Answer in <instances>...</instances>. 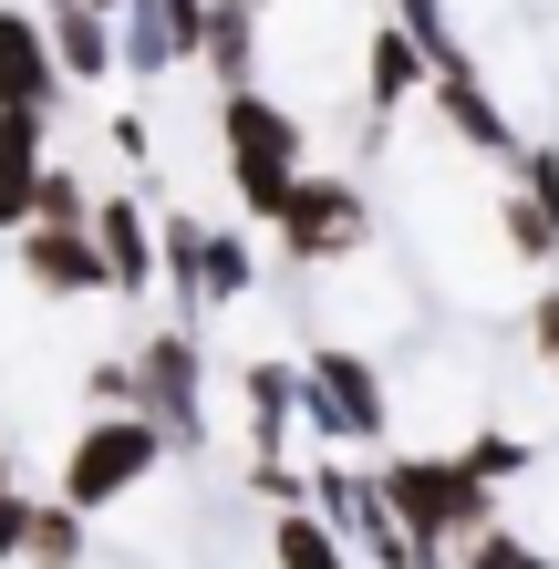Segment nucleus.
Here are the masks:
<instances>
[{
    "mask_svg": "<svg viewBox=\"0 0 559 569\" xmlns=\"http://www.w3.org/2000/svg\"><path fill=\"white\" fill-rule=\"evenodd\" d=\"M42 21H52V52H62V73H73V93L124 83V31H114V11L73 0V11H42Z\"/></svg>",
    "mask_w": 559,
    "mask_h": 569,
    "instance_id": "2eb2a0df",
    "label": "nucleus"
},
{
    "mask_svg": "<svg viewBox=\"0 0 559 569\" xmlns=\"http://www.w3.org/2000/svg\"><path fill=\"white\" fill-rule=\"evenodd\" d=\"M415 321V280L393 270L383 249H352L332 270H311V342H393Z\"/></svg>",
    "mask_w": 559,
    "mask_h": 569,
    "instance_id": "0eeeda50",
    "label": "nucleus"
},
{
    "mask_svg": "<svg viewBox=\"0 0 559 569\" xmlns=\"http://www.w3.org/2000/svg\"><path fill=\"white\" fill-rule=\"evenodd\" d=\"M31 218H42V228H93V187L52 156V177H42V197H31Z\"/></svg>",
    "mask_w": 559,
    "mask_h": 569,
    "instance_id": "6ab92c4d",
    "label": "nucleus"
},
{
    "mask_svg": "<svg viewBox=\"0 0 559 569\" xmlns=\"http://www.w3.org/2000/svg\"><path fill=\"white\" fill-rule=\"evenodd\" d=\"M136 415L167 425V446H177V456L208 446V342H197L187 321L136 331Z\"/></svg>",
    "mask_w": 559,
    "mask_h": 569,
    "instance_id": "6e6552de",
    "label": "nucleus"
},
{
    "mask_svg": "<svg viewBox=\"0 0 559 569\" xmlns=\"http://www.w3.org/2000/svg\"><path fill=\"white\" fill-rule=\"evenodd\" d=\"M31 508H42V497H21V477H11V446H0V569H11V559L31 549Z\"/></svg>",
    "mask_w": 559,
    "mask_h": 569,
    "instance_id": "aec40b11",
    "label": "nucleus"
},
{
    "mask_svg": "<svg viewBox=\"0 0 559 569\" xmlns=\"http://www.w3.org/2000/svg\"><path fill=\"white\" fill-rule=\"evenodd\" d=\"M259 239H270L280 270L311 280V270H332V259L373 249V187L352 177V166H342V177H301V187H290V208L259 228Z\"/></svg>",
    "mask_w": 559,
    "mask_h": 569,
    "instance_id": "423d86ee",
    "label": "nucleus"
},
{
    "mask_svg": "<svg viewBox=\"0 0 559 569\" xmlns=\"http://www.w3.org/2000/svg\"><path fill=\"white\" fill-rule=\"evenodd\" d=\"M270 569H352V549L321 508H280L270 518Z\"/></svg>",
    "mask_w": 559,
    "mask_h": 569,
    "instance_id": "f3484780",
    "label": "nucleus"
},
{
    "mask_svg": "<svg viewBox=\"0 0 559 569\" xmlns=\"http://www.w3.org/2000/svg\"><path fill=\"white\" fill-rule=\"evenodd\" d=\"M425 114H436V136H456L477 166H518L529 156V136H518V114H508V93L487 83V62H436V93H425Z\"/></svg>",
    "mask_w": 559,
    "mask_h": 569,
    "instance_id": "9d476101",
    "label": "nucleus"
},
{
    "mask_svg": "<svg viewBox=\"0 0 559 569\" xmlns=\"http://www.w3.org/2000/svg\"><path fill=\"white\" fill-rule=\"evenodd\" d=\"M373 487H383V508H393V528L415 539L425 569H436L446 549H467L477 528H498V487H487L456 446H446V456H393Z\"/></svg>",
    "mask_w": 559,
    "mask_h": 569,
    "instance_id": "f03ea898",
    "label": "nucleus"
},
{
    "mask_svg": "<svg viewBox=\"0 0 559 569\" xmlns=\"http://www.w3.org/2000/svg\"><path fill=\"white\" fill-rule=\"evenodd\" d=\"M156 228H167V290L187 300V311H239V300H259V228L249 218L167 208Z\"/></svg>",
    "mask_w": 559,
    "mask_h": 569,
    "instance_id": "39448f33",
    "label": "nucleus"
},
{
    "mask_svg": "<svg viewBox=\"0 0 559 569\" xmlns=\"http://www.w3.org/2000/svg\"><path fill=\"white\" fill-rule=\"evenodd\" d=\"M52 124L62 114H0V239L31 228V197L52 177Z\"/></svg>",
    "mask_w": 559,
    "mask_h": 569,
    "instance_id": "4468645a",
    "label": "nucleus"
},
{
    "mask_svg": "<svg viewBox=\"0 0 559 569\" xmlns=\"http://www.w3.org/2000/svg\"><path fill=\"white\" fill-rule=\"evenodd\" d=\"M93 249H104V270H114V300H146L167 280V228L146 218V187L93 197Z\"/></svg>",
    "mask_w": 559,
    "mask_h": 569,
    "instance_id": "ddd939ff",
    "label": "nucleus"
},
{
    "mask_svg": "<svg viewBox=\"0 0 559 569\" xmlns=\"http://www.w3.org/2000/svg\"><path fill=\"white\" fill-rule=\"evenodd\" d=\"M73 104V73L52 52V21L0 0V114H62Z\"/></svg>",
    "mask_w": 559,
    "mask_h": 569,
    "instance_id": "f8f14e48",
    "label": "nucleus"
},
{
    "mask_svg": "<svg viewBox=\"0 0 559 569\" xmlns=\"http://www.w3.org/2000/svg\"><path fill=\"white\" fill-rule=\"evenodd\" d=\"M529 352H539L549 373H559V280H549V290L529 300Z\"/></svg>",
    "mask_w": 559,
    "mask_h": 569,
    "instance_id": "412c9836",
    "label": "nucleus"
},
{
    "mask_svg": "<svg viewBox=\"0 0 559 569\" xmlns=\"http://www.w3.org/2000/svg\"><path fill=\"white\" fill-rule=\"evenodd\" d=\"M301 435L311 446H383L393 435V373L363 342H311L301 352Z\"/></svg>",
    "mask_w": 559,
    "mask_h": 569,
    "instance_id": "7ed1b4c3",
    "label": "nucleus"
},
{
    "mask_svg": "<svg viewBox=\"0 0 559 569\" xmlns=\"http://www.w3.org/2000/svg\"><path fill=\"white\" fill-rule=\"evenodd\" d=\"M301 177H311V114L290 93H270V83L218 93V187H228V208L249 228H270Z\"/></svg>",
    "mask_w": 559,
    "mask_h": 569,
    "instance_id": "f257e3e1",
    "label": "nucleus"
},
{
    "mask_svg": "<svg viewBox=\"0 0 559 569\" xmlns=\"http://www.w3.org/2000/svg\"><path fill=\"white\" fill-rule=\"evenodd\" d=\"M167 425L156 415H93L73 425V446H62V508H83V518H104L124 508L136 487H156V466H167Z\"/></svg>",
    "mask_w": 559,
    "mask_h": 569,
    "instance_id": "20e7f679",
    "label": "nucleus"
},
{
    "mask_svg": "<svg viewBox=\"0 0 559 569\" xmlns=\"http://www.w3.org/2000/svg\"><path fill=\"white\" fill-rule=\"evenodd\" d=\"M425 93H436V52H425L415 31L383 11V21L363 31V73H352V104H363V156H383L393 124L425 114Z\"/></svg>",
    "mask_w": 559,
    "mask_h": 569,
    "instance_id": "1a4fd4ad",
    "label": "nucleus"
},
{
    "mask_svg": "<svg viewBox=\"0 0 559 569\" xmlns=\"http://www.w3.org/2000/svg\"><path fill=\"white\" fill-rule=\"evenodd\" d=\"M11 280L31 300H52V311H73V300H114V270H104V249H93V228H42V218L11 239Z\"/></svg>",
    "mask_w": 559,
    "mask_h": 569,
    "instance_id": "9b49d317",
    "label": "nucleus"
},
{
    "mask_svg": "<svg viewBox=\"0 0 559 569\" xmlns=\"http://www.w3.org/2000/svg\"><path fill=\"white\" fill-rule=\"evenodd\" d=\"M93 11H124V0H93Z\"/></svg>",
    "mask_w": 559,
    "mask_h": 569,
    "instance_id": "4be33fe9",
    "label": "nucleus"
},
{
    "mask_svg": "<svg viewBox=\"0 0 559 569\" xmlns=\"http://www.w3.org/2000/svg\"><path fill=\"white\" fill-rule=\"evenodd\" d=\"M83 559H93V518L62 508V497H42V508H31V549H21V569H83Z\"/></svg>",
    "mask_w": 559,
    "mask_h": 569,
    "instance_id": "a211bd4d",
    "label": "nucleus"
},
{
    "mask_svg": "<svg viewBox=\"0 0 559 569\" xmlns=\"http://www.w3.org/2000/svg\"><path fill=\"white\" fill-rule=\"evenodd\" d=\"M259 62H270V31H259V0H218L208 11V42H197V73L218 93H249Z\"/></svg>",
    "mask_w": 559,
    "mask_h": 569,
    "instance_id": "dca6fc26",
    "label": "nucleus"
}]
</instances>
